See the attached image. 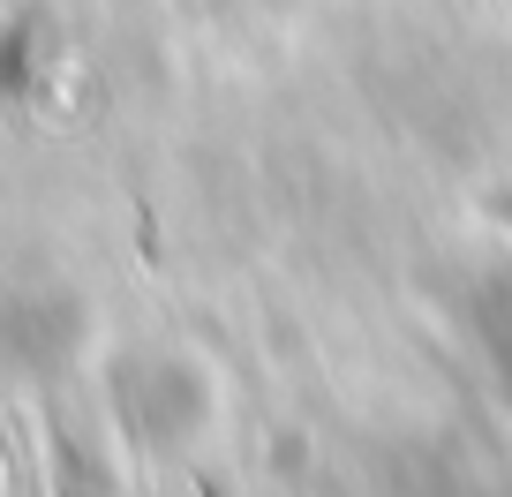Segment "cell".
Instances as JSON below:
<instances>
[{"label": "cell", "instance_id": "cell-1", "mask_svg": "<svg viewBox=\"0 0 512 497\" xmlns=\"http://www.w3.org/2000/svg\"><path fill=\"white\" fill-rule=\"evenodd\" d=\"M196 497H219V490H211V482H204V490H196Z\"/></svg>", "mask_w": 512, "mask_h": 497}]
</instances>
